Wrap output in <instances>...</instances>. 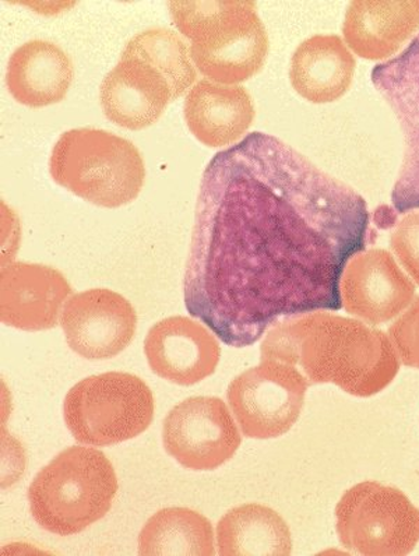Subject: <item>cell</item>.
Returning <instances> with one entry per match:
<instances>
[{
    "instance_id": "obj_1",
    "label": "cell",
    "mask_w": 419,
    "mask_h": 556,
    "mask_svg": "<svg viewBox=\"0 0 419 556\" xmlns=\"http://www.w3.org/2000/svg\"><path fill=\"white\" fill-rule=\"evenodd\" d=\"M357 190L275 136L253 131L214 155L183 276L192 318L245 349L289 316L343 308L341 277L369 242Z\"/></svg>"
},
{
    "instance_id": "obj_2",
    "label": "cell",
    "mask_w": 419,
    "mask_h": 556,
    "mask_svg": "<svg viewBox=\"0 0 419 556\" xmlns=\"http://www.w3.org/2000/svg\"><path fill=\"white\" fill-rule=\"evenodd\" d=\"M261 355L300 367L309 383H333L355 397L382 392L399 370L397 351L384 331L330 311L280 320L263 340Z\"/></svg>"
},
{
    "instance_id": "obj_3",
    "label": "cell",
    "mask_w": 419,
    "mask_h": 556,
    "mask_svg": "<svg viewBox=\"0 0 419 556\" xmlns=\"http://www.w3.org/2000/svg\"><path fill=\"white\" fill-rule=\"evenodd\" d=\"M170 17L190 40V58L208 80L237 86L265 66L269 36L251 0H174Z\"/></svg>"
},
{
    "instance_id": "obj_4",
    "label": "cell",
    "mask_w": 419,
    "mask_h": 556,
    "mask_svg": "<svg viewBox=\"0 0 419 556\" xmlns=\"http://www.w3.org/2000/svg\"><path fill=\"white\" fill-rule=\"evenodd\" d=\"M118 490L110 458L85 445L65 448L42 467L28 486L27 497L41 529L69 536L104 519Z\"/></svg>"
},
{
    "instance_id": "obj_5",
    "label": "cell",
    "mask_w": 419,
    "mask_h": 556,
    "mask_svg": "<svg viewBox=\"0 0 419 556\" xmlns=\"http://www.w3.org/2000/svg\"><path fill=\"white\" fill-rule=\"evenodd\" d=\"M50 173L60 187L105 208L134 202L145 180L139 149L128 139L94 128L62 134L52 149Z\"/></svg>"
},
{
    "instance_id": "obj_6",
    "label": "cell",
    "mask_w": 419,
    "mask_h": 556,
    "mask_svg": "<svg viewBox=\"0 0 419 556\" xmlns=\"http://www.w3.org/2000/svg\"><path fill=\"white\" fill-rule=\"evenodd\" d=\"M153 392L128 372L92 375L80 380L63 402V419L76 442L114 446L148 431L154 419Z\"/></svg>"
},
{
    "instance_id": "obj_7",
    "label": "cell",
    "mask_w": 419,
    "mask_h": 556,
    "mask_svg": "<svg viewBox=\"0 0 419 556\" xmlns=\"http://www.w3.org/2000/svg\"><path fill=\"white\" fill-rule=\"evenodd\" d=\"M340 543L365 556H404L419 543V509L398 488L364 481L335 506Z\"/></svg>"
},
{
    "instance_id": "obj_8",
    "label": "cell",
    "mask_w": 419,
    "mask_h": 556,
    "mask_svg": "<svg viewBox=\"0 0 419 556\" xmlns=\"http://www.w3.org/2000/svg\"><path fill=\"white\" fill-rule=\"evenodd\" d=\"M308 387L309 380L296 367L262 359L232 380L227 399L243 435L280 438L299 421Z\"/></svg>"
},
{
    "instance_id": "obj_9",
    "label": "cell",
    "mask_w": 419,
    "mask_h": 556,
    "mask_svg": "<svg viewBox=\"0 0 419 556\" xmlns=\"http://www.w3.org/2000/svg\"><path fill=\"white\" fill-rule=\"evenodd\" d=\"M165 452L193 471H213L231 460L242 443L230 408L218 397H189L164 419Z\"/></svg>"
},
{
    "instance_id": "obj_10",
    "label": "cell",
    "mask_w": 419,
    "mask_h": 556,
    "mask_svg": "<svg viewBox=\"0 0 419 556\" xmlns=\"http://www.w3.org/2000/svg\"><path fill=\"white\" fill-rule=\"evenodd\" d=\"M370 80L403 131V163L392 203L397 214H407L419 210V34L396 58L374 66Z\"/></svg>"
},
{
    "instance_id": "obj_11",
    "label": "cell",
    "mask_w": 419,
    "mask_h": 556,
    "mask_svg": "<svg viewBox=\"0 0 419 556\" xmlns=\"http://www.w3.org/2000/svg\"><path fill=\"white\" fill-rule=\"evenodd\" d=\"M61 326L73 353L90 361L111 359L134 341L138 314L118 292L92 289L66 301Z\"/></svg>"
},
{
    "instance_id": "obj_12",
    "label": "cell",
    "mask_w": 419,
    "mask_h": 556,
    "mask_svg": "<svg viewBox=\"0 0 419 556\" xmlns=\"http://www.w3.org/2000/svg\"><path fill=\"white\" fill-rule=\"evenodd\" d=\"M340 291L347 314L370 326L397 318L416 299V285L384 249H368L351 258Z\"/></svg>"
},
{
    "instance_id": "obj_13",
    "label": "cell",
    "mask_w": 419,
    "mask_h": 556,
    "mask_svg": "<svg viewBox=\"0 0 419 556\" xmlns=\"http://www.w3.org/2000/svg\"><path fill=\"white\" fill-rule=\"evenodd\" d=\"M144 355L157 377L179 387H193L212 377L221 358L213 331L187 316H170L149 330Z\"/></svg>"
},
{
    "instance_id": "obj_14",
    "label": "cell",
    "mask_w": 419,
    "mask_h": 556,
    "mask_svg": "<svg viewBox=\"0 0 419 556\" xmlns=\"http://www.w3.org/2000/svg\"><path fill=\"white\" fill-rule=\"evenodd\" d=\"M72 287L60 270L16 262L0 273V320L24 331L56 328Z\"/></svg>"
},
{
    "instance_id": "obj_15",
    "label": "cell",
    "mask_w": 419,
    "mask_h": 556,
    "mask_svg": "<svg viewBox=\"0 0 419 556\" xmlns=\"http://www.w3.org/2000/svg\"><path fill=\"white\" fill-rule=\"evenodd\" d=\"M170 101H174L173 91L164 76L150 63L126 53H122L100 86L104 115L129 130L154 125Z\"/></svg>"
},
{
    "instance_id": "obj_16",
    "label": "cell",
    "mask_w": 419,
    "mask_h": 556,
    "mask_svg": "<svg viewBox=\"0 0 419 556\" xmlns=\"http://www.w3.org/2000/svg\"><path fill=\"white\" fill-rule=\"evenodd\" d=\"M418 31L419 0H354L345 11V46L363 60H389L412 41Z\"/></svg>"
},
{
    "instance_id": "obj_17",
    "label": "cell",
    "mask_w": 419,
    "mask_h": 556,
    "mask_svg": "<svg viewBox=\"0 0 419 556\" xmlns=\"http://www.w3.org/2000/svg\"><path fill=\"white\" fill-rule=\"evenodd\" d=\"M183 115L200 143L218 149L236 144L250 130L256 111L250 92L242 86L204 79L189 90Z\"/></svg>"
},
{
    "instance_id": "obj_18",
    "label": "cell",
    "mask_w": 419,
    "mask_h": 556,
    "mask_svg": "<svg viewBox=\"0 0 419 556\" xmlns=\"http://www.w3.org/2000/svg\"><path fill=\"white\" fill-rule=\"evenodd\" d=\"M357 61L334 34H316L292 53L290 81L302 99L312 104H330L353 86Z\"/></svg>"
},
{
    "instance_id": "obj_19",
    "label": "cell",
    "mask_w": 419,
    "mask_h": 556,
    "mask_svg": "<svg viewBox=\"0 0 419 556\" xmlns=\"http://www.w3.org/2000/svg\"><path fill=\"white\" fill-rule=\"evenodd\" d=\"M73 76V63L56 43L33 40L12 53L7 85L13 99L28 109H43L65 100Z\"/></svg>"
},
{
    "instance_id": "obj_20",
    "label": "cell",
    "mask_w": 419,
    "mask_h": 556,
    "mask_svg": "<svg viewBox=\"0 0 419 556\" xmlns=\"http://www.w3.org/2000/svg\"><path fill=\"white\" fill-rule=\"evenodd\" d=\"M218 555L289 556L292 536L289 525L269 506L245 504L233 507L217 526Z\"/></svg>"
},
{
    "instance_id": "obj_21",
    "label": "cell",
    "mask_w": 419,
    "mask_h": 556,
    "mask_svg": "<svg viewBox=\"0 0 419 556\" xmlns=\"http://www.w3.org/2000/svg\"><path fill=\"white\" fill-rule=\"evenodd\" d=\"M139 555H216L212 521L188 507H165L151 516L141 529Z\"/></svg>"
},
{
    "instance_id": "obj_22",
    "label": "cell",
    "mask_w": 419,
    "mask_h": 556,
    "mask_svg": "<svg viewBox=\"0 0 419 556\" xmlns=\"http://www.w3.org/2000/svg\"><path fill=\"white\" fill-rule=\"evenodd\" d=\"M122 53L138 56L157 70L168 81L174 100H178L196 83V66L187 43L168 28L154 27L136 34Z\"/></svg>"
},
{
    "instance_id": "obj_23",
    "label": "cell",
    "mask_w": 419,
    "mask_h": 556,
    "mask_svg": "<svg viewBox=\"0 0 419 556\" xmlns=\"http://www.w3.org/2000/svg\"><path fill=\"white\" fill-rule=\"evenodd\" d=\"M388 334L399 361L409 368L419 369V296L390 326Z\"/></svg>"
},
{
    "instance_id": "obj_24",
    "label": "cell",
    "mask_w": 419,
    "mask_h": 556,
    "mask_svg": "<svg viewBox=\"0 0 419 556\" xmlns=\"http://www.w3.org/2000/svg\"><path fill=\"white\" fill-rule=\"evenodd\" d=\"M390 247L419 286V212L404 214L390 237Z\"/></svg>"
}]
</instances>
